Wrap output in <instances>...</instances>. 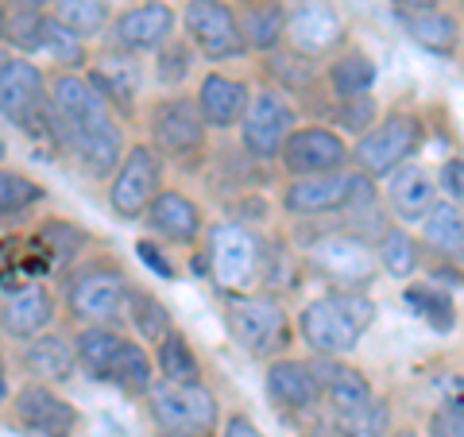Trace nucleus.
Listing matches in <instances>:
<instances>
[{
	"mask_svg": "<svg viewBox=\"0 0 464 437\" xmlns=\"http://www.w3.org/2000/svg\"><path fill=\"white\" fill-rule=\"evenodd\" d=\"M372 317H375L372 298L356 295V290H333V295L317 298L302 310L298 329H302V341L317 356H344L360 345Z\"/></svg>",
	"mask_w": 464,
	"mask_h": 437,
	"instance_id": "f257e3e1",
	"label": "nucleus"
},
{
	"mask_svg": "<svg viewBox=\"0 0 464 437\" xmlns=\"http://www.w3.org/2000/svg\"><path fill=\"white\" fill-rule=\"evenodd\" d=\"M213 279L228 295H248L259 279V240L244 225H217L209 237Z\"/></svg>",
	"mask_w": 464,
	"mask_h": 437,
	"instance_id": "f03ea898",
	"label": "nucleus"
},
{
	"mask_svg": "<svg viewBox=\"0 0 464 437\" xmlns=\"http://www.w3.org/2000/svg\"><path fill=\"white\" fill-rule=\"evenodd\" d=\"M314 380L322 387V395L329 399L333 414H348V411H360V406H368L375 395H372V384L360 375L356 368H348L341 364L337 356H317L314 364Z\"/></svg>",
	"mask_w": 464,
	"mask_h": 437,
	"instance_id": "6ab92c4d",
	"label": "nucleus"
},
{
	"mask_svg": "<svg viewBox=\"0 0 464 437\" xmlns=\"http://www.w3.org/2000/svg\"><path fill=\"white\" fill-rule=\"evenodd\" d=\"M128 317H132V325L140 329V337L151 341V345L167 341L170 333H174L170 310L155 295H132V298H128Z\"/></svg>",
	"mask_w": 464,
	"mask_h": 437,
	"instance_id": "72a5a7b5",
	"label": "nucleus"
},
{
	"mask_svg": "<svg viewBox=\"0 0 464 437\" xmlns=\"http://www.w3.org/2000/svg\"><path fill=\"white\" fill-rule=\"evenodd\" d=\"M228 329L248 353L271 356L286 345V314L275 298L264 295H237L228 306Z\"/></svg>",
	"mask_w": 464,
	"mask_h": 437,
	"instance_id": "423d86ee",
	"label": "nucleus"
},
{
	"mask_svg": "<svg viewBox=\"0 0 464 437\" xmlns=\"http://www.w3.org/2000/svg\"><path fill=\"white\" fill-rule=\"evenodd\" d=\"M286 35L302 54H325L333 47H341L344 24L325 0H306V5H298L295 12H290Z\"/></svg>",
	"mask_w": 464,
	"mask_h": 437,
	"instance_id": "a211bd4d",
	"label": "nucleus"
},
{
	"mask_svg": "<svg viewBox=\"0 0 464 437\" xmlns=\"http://www.w3.org/2000/svg\"><path fill=\"white\" fill-rule=\"evenodd\" d=\"M182 24L190 32L194 47L206 54V58H232V54H244L248 39H244V27L240 20L232 16V8L225 0H190L182 12Z\"/></svg>",
	"mask_w": 464,
	"mask_h": 437,
	"instance_id": "6e6552de",
	"label": "nucleus"
},
{
	"mask_svg": "<svg viewBox=\"0 0 464 437\" xmlns=\"http://www.w3.org/2000/svg\"><path fill=\"white\" fill-rule=\"evenodd\" d=\"M159 182H163V163L151 148H132L121 167H116L112 182H109V206L121 221H136L148 213V206L159 198Z\"/></svg>",
	"mask_w": 464,
	"mask_h": 437,
	"instance_id": "7ed1b4c3",
	"label": "nucleus"
},
{
	"mask_svg": "<svg viewBox=\"0 0 464 437\" xmlns=\"http://www.w3.org/2000/svg\"><path fill=\"white\" fill-rule=\"evenodd\" d=\"M39 198H43L39 182H32L27 174H16V170H0V217L24 213L27 206H35Z\"/></svg>",
	"mask_w": 464,
	"mask_h": 437,
	"instance_id": "ea45409f",
	"label": "nucleus"
},
{
	"mask_svg": "<svg viewBox=\"0 0 464 437\" xmlns=\"http://www.w3.org/2000/svg\"><path fill=\"white\" fill-rule=\"evenodd\" d=\"M136 256H140L155 275H163V279H174V275H179V271H174V264H170V256L159 252V244H151V240H140V244H136Z\"/></svg>",
	"mask_w": 464,
	"mask_h": 437,
	"instance_id": "de8ad7c7",
	"label": "nucleus"
},
{
	"mask_svg": "<svg viewBox=\"0 0 464 437\" xmlns=\"http://www.w3.org/2000/svg\"><path fill=\"white\" fill-rule=\"evenodd\" d=\"M155 364H159V372H163L167 384H201V364H198L194 348L182 333H170L167 341H159Z\"/></svg>",
	"mask_w": 464,
	"mask_h": 437,
	"instance_id": "c756f323",
	"label": "nucleus"
},
{
	"mask_svg": "<svg viewBox=\"0 0 464 437\" xmlns=\"http://www.w3.org/2000/svg\"><path fill=\"white\" fill-rule=\"evenodd\" d=\"M402 24H406V35H411L418 47L430 51V54H453L457 51V20L445 16V12L430 8V12H402Z\"/></svg>",
	"mask_w": 464,
	"mask_h": 437,
	"instance_id": "cd10ccee",
	"label": "nucleus"
},
{
	"mask_svg": "<svg viewBox=\"0 0 464 437\" xmlns=\"http://www.w3.org/2000/svg\"><path fill=\"white\" fill-rule=\"evenodd\" d=\"M8 399V384H5V375H0V403Z\"/></svg>",
	"mask_w": 464,
	"mask_h": 437,
	"instance_id": "5fc2aeb1",
	"label": "nucleus"
},
{
	"mask_svg": "<svg viewBox=\"0 0 464 437\" xmlns=\"http://www.w3.org/2000/svg\"><path fill=\"white\" fill-rule=\"evenodd\" d=\"M8 39L20 51H39L43 47V12H16L8 20Z\"/></svg>",
	"mask_w": 464,
	"mask_h": 437,
	"instance_id": "a19ab883",
	"label": "nucleus"
},
{
	"mask_svg": "<svg viewBox=\"0 0 464 437\" xmlns=\"http://www.w3.org/2000/svg\"><path fill=\"white\" fill-rule=\"evenodd\" d=\"M8 63H12V58H8V54H5V51H0V70H5V66H8Z\"/></svg>",
	"mask_w": 464,
	"mask_h": 437,
	"instance_id": "6e6d98bb",
	"label": "nucleus"
},
{
	"mask_svg": "<svg viewBox=\"0 0 464 437\" xmlns=\"http://www.w3.org/2000/svg\"><path fill=\"white\" fill-rule=\"evenodd\" d=\"M314 259H317V267H322L329 279H337L344 290H356V286L372 283L375 267H380V256H375L360 237H353V232L325 237L314 248Z\"/></svg>",
	"mask_w": 464,
	"mask_h": 437,
	"instance_id": "9b49d317",
	"label": "nucleus"
},
{
	"mask_svg": "<svg viewBox=\"0 0 464 437\" xmlns=\"http://www.w3.org/2000/svg\"><path fill=\"white\" fill-rule=\"evenodd\" d=\"M51 101H54V109L63 112L66 124H70V148H74V136H78V132H90V128L112 124L109 101L97 93V85H93L90 78L58 74V78L51 82Z\"/></svg>",
	"mask_w": 464,
	"mask_h": 437,
	"instance_id": "4468645a",
	"label": "nucleus"
},
{
	"mask_svg": "<svg viewBox=\"0 0 464 437\" xmlns=\"http://www.w3.org/2000/svg\"><path fill=\"white\" fill-rule=\"evenodd\" d=\"M380 264L391 275H395V279H411V275L418 271V244L406 237L402 228L383 232V240H380Z\"/></svg>",
	"mask_w": 464,
	"mask_h": 437,
	"instance_id": "58836bf2",
	"label": "nucleus"
},
{
	"mask_svg": "<svg viewBox=\"0 0 464 437\" xmlns=\"http://www.w3.org/2000/svg\"><path fill=\"white\" fill-rule=\"evenodd\" d=\"M43 93H47L43 70L35 63H27V58H12L0 70V116L5 121L27 124L43 109Z\"/></svg>",
	"mask_w": 464,
	"mask_h": 437,
	"instance_id": "2eb2a0df",
	"label": "nucleus"
},
{
	"mask_svg": "<svg viewBox=\"0 0 464 437\" xmlns=\"http://www.w3.org/2000/svg\"><path fill=\"white\" fill-rule=\"evenodd\" d=\"M422 237L433 252L464 264V209L460 206H433L422 221Z\"/></svg>",
	"mask_w": 464,
	"mask_h": 437,
	"instance_id": "c85d7f7f",
	"label": "nucleus"
},
{
	"mask_svg": "<svg viewBox=\"0 0 464 437\" xmlns=\"http://www.w3.org/2000/svg\"><path fill=\"white\" fill-rule=\"evenodd\" d=\"M290 132H295V105L283 97V93H256L248 101V112L240 121V136H244V148L256 159H279Z\"/></svg>",
	"mask_w": 464,
	"mask_h": 437,
	"instance_id": "0eeeda50",
	"label": "nucleus"
},
{
	"mask_svg": "<svg viewBox=\"0 0 464 437\" xmlns=\"http://www.w3.org/2000/svg\"><path fill=\"white\" fill-rule=\"evenodd\" d=\"M90 82L97 85V93L105 97L109 105H121L124 112H132L143 74L128 54H105V66H101L97 74H90Z\"/></svg>",
	"mask_w": 464,
	"mask_h": 437,
	"instance_id": "a878e982",
	"label": "nucleus"
},
{
	"mask_svg": "<svg viewBox=\"0 0 464 437\" xmlns=\"http://www.w3.org/2000/svg\"><path fill=\"white\" fill-rule=\"evenodd\" d=\"M372 121H375V101L368 93L344 97V105H341V124L344 128H353V132H364Z\"/></svg>",
	"mask_w": 464,
	"mask_h": 437,
	"instance_id": "37998d69",
	"label": "nucleus"
},
{
	"mask_svg": "<svg viewBox=\"0 0 464 437\" xmlns=\"http://www.w3.org/2000/svg\"><path fill=\"white\" fill-rule=\"evenodd\" d=\"M387 426H391V411L380 399H372L368 406H360V411L337 414L341 437H387Z\"/></svg>",
	"mask_w": 464,
	"mask_h": 437,
	"instance_id": "4c0bfd02",
	"label": "nucleus"
},
{
	"mask_svg": "<svg viewBox=\"0 0 464 437\" xmlns=\"http://www.w3.org/2000/svg\"><path fill=\"white\" fill-rule=\"evenodd\" d=\"M395 8L399 12H430V8H438V0H395Z\"/></svg>",
	"mask_w": 464,
	"mask_h": 437,
	"instance_id": "8fccbe9b",
	"label": "nucleus"
},
{
	"mask_svg": "<svg viewBox=\"0 0 464 437\" xmlns=\"http://www.w3.org/2000/svg\"><path fill=\"white\" fill-rule=\"evenodd\" d=\"M159 437H213L209 430H163Z\"/></svg>",
	"mask_w": 464,
	"mask_h": 437,
	"instance_id": "3c124183",
	"label": "nucleus"
},
{
	"mask_svg": "<svg viewBox=\"0 0 464 437\" xmlns=\"http://www.w3.org/2000/svg\"><path fill=\"white\" fill-rule=\"evenodd\" d=\"M267 395L283 411H310L322 399V387L314 380V368L302 360H275L267 368Z\"/></svg>",
	"mask_w": 464,
	"mask_h": 437,
	"instance_id": "4be33fe9",
	"label": "nucleus"
},
{
	"mask_svg": "<svg viewBox=\"0 0 464 437\" xmlns=\"http://www.w3.org/2000/svg\"><path fill=\"white\" fill-rule=\"evenodd\" d=\"M128 298H132V290H128L124 275L109 271V267H90L85 275H78L74 286H70V310L90 325L116 322V317L128 310Z\"/></svg>",
	"mask_w": 464,
	"mask_h": 437,
	"instance_id": "1a4fd4ad",
	"label": "nucleus"
},
{
	"mask_svg": "<svg viewBox=\"0 0 464 437\" xmlns=\"http://www.w3.org/2000/svg\"><path fill=\"white\" fill-rule=\"evenodd\" d=\"M329 85H333V93H337L341 101H344V97L368 93L372 85H375V66H372V58H364V54H344L341 63L329 66Z\"/></svg>",
	"mask_w": 464,
	"mask_h": 437,
	"instance_id": "473e14b6",
	"label": "nucleus"
},
{
	"mask_svg": "<svg viewBox=\"0 0 464 437\" xmlns=\"http://www.w3.org/2000/svg\"><path fill=\"white\" fill-rule=\"evenodd\" d=\"M186 74H190V54H186L182 47H163V54H159V78L170 82V85H179Z\"/></svg>",
	"mask_w": 464,
	"mask_h": 437,
	"instance_id": "a18cd8bd",
	"label": "nucleus"
},
{
	"mask_svg": "<svg viewBox=\"0 0 464 437\" xmlns=\"http://www.w3.org/2000/svg\"><path fill=\"white\" fill-rule=\"evenodd\" d=\"M221 437H264L256 426H252V418H244V414H232L228 422H225V433Z\"/></svg>",
	"mask_w": 464,
	"mask_h": 437,
	"instance_id": "09e8293b",
	"label": "nucleus"
},
{
	"mask_svg": "<svg viewBox=\"0 0 464 437\" xmlns=\"http://www.w3.org/2000/svg\"><path fill=\"white\" fill-rule=\"evenodd\" d=\"M395 437H418V433H411V430H406V433H395Z\"/></svg>",
	"mask_w": 464,
	"mask_h": 437,
	"instance_id": "4d7b16f0",
	"label": "nucleus"
},
{
	"mask_svg": "<svg viewBox=\"0 0 464 437\" xmlns=\"http://www.w3.org/2000/svg\"><path fill=\"white\" fill-rule=\"evenodd\" d=\"M151 132L167 155H194L206 143V116H201L198 101L170 97L151 112Z\"/></svg>",
	"mask_w": 464,
	"mask_h": 437,
	"instance_id": "ddd939ff",
	"label": "nucleus"
},
{
	"mask_svg": "<svg viewBox=\"0 0 464 437\" xmlns=\"http://www.w3.org/2000/svg\"><path fill=\"white\" fill-rule=\"evenodd\" d=\"M24 364L32 375H39V380L63 384L78 368V348L66 337H58V333H39V337H32V345H27Z\"/></svg>",
	"mask_w": 464,
	"mask_h": 437,
	"instance_id": "b1692460",
	"label": "nucleus"
},
{
	"mask_svg": "<svg viewBox=\"0 0 464 437\" xmlns=\"http://www.w3.org/2000/svg\"><path fill=\"white\" fill-rule=\"evenodd\" d=\"M387 198L402 221H426V213L433 209V182L418 167H399L387 179Z\"/></svg>",
	"mask_w": 464,
	"mask_h": 437,
	"instance_id": "393cba45",
	"label": "nucleus"
},
{
	"mask_svg": "<svg viewBox=\"0 0 464 437\" xmlns=\"http://www.w3.org/2000/svg\"><path fill=\"white\" fill-rule=\"evenodd\" d=\"M430 433H433V437H464V399L445 403L441 411L433 414Z\"/></svg>",
	"mask_w": 464,
	"mask_h": 437,
	"instance_id": "c03bdc74",
	"label": "nucleus"
},
{
	"mask_svg": "<svg viewBox=\"0 0 464 437\" xmlns=\"http://www.w3.org/2000/svg\"><path fill=\"white\" fill-rule=\"evenodd\" d=\"M54 16L66 27H74L82 39L105 32L109 20V0H54Z\"/></svg>",
	"mask_w": 464,
	"mask_h": 437,
	"instance_id": "c9c22d12",
	"label": "nucleus"
},
{
	"mask_svg": "<svg viewBox=\"0 0 464 437\" xmlns=\"http://www.w3.org/2000/svg\"><path fill=\"white\" fill-rule=\"evenodd\" d=\"M51 317H54V298L43 286H24L5 306V329L12 333V337H24V341L47 333Z\"/></svg>",
	"mask_w": 464,
	"mask_h": 437,
	"instance_id": "5701e85b",
	"label": "nucleus"
},
{
	"mask_svg": "<svg viewBox=\"0 0 464 437\" xmlns=\"http://www.w3.org/2000/svg\"><path fill=\"white\" fill-rule=\"evenodd\" d=\"M12 5H16V12H43L47 0H12Z\"/></svg>",
	"mask_w": 464,
	"mask_h": 437,
	"instance_id": "603ef678",
	"label": "nucleus"
},
{
	"mask_svg": "<svg viewBox=\"0 0 464 437\" xmlns=\"http://www.w3.org/2000/svg\"><path fill=\"white\" fill-rule=\"evenodd\" d=\"M121 333L116 329H109V325H85L82 333H78V364L90 375H105V368H109V360L116 356V348H121Z\"/></svg>",
	"mask_w": 464,
	"mask_h": 437,
	"instance_id": "2f4dec72",
	"label": "nucleus"
},
{
	"mask_svg": "<svg viewBox=\"0 0 464 437\" xmlns=\"http://www.w3.org/2000/svg\"><path fill=\"white\" fill-rule=\"evenodd\" d=\"M174 12L170 5H163V0H148V5L140 8H128L121 20H116L112 35L116 43H121L124 51H163L170 35H174Z\"/></svg>",
	"mask_w": 464,
	"mask_h": 437,
	"instance_id": "dca6fc26",
	"label": "nucleus"
},
{
	"mask_svg": "<svg viewBox=\"0 0 464 437\" xmlns=\"http://www.w3.org/2000/svg\"><path fill=\"white\" fill-rule=\"evenodd\" d=\"M16 422L35 437H74L78 411L47 384H27L16 391Z\"/></svg>",
	"mask_w": 464,
	"mask_h": 437,
	"instance_id": "9d476101",
	"label": "nucleus"
},
{
	"mask_svg": "<svg viewBox=\"0 0 464 437\" xmlns=\"http://www.w3.org/2000/svg\"><path fill=\"white\" fill-rule=\"evenodd\" d=\"M441 190L464 209V159H449L441 167Z\"/></svg>",
	"mask_w": 464,
	"mask_h": 437,
	"instance_id": "49530a36",
	"label": "nucleus"
},
{
	"mask_svg": "<svg viewBox=\"0 0 464 437\" xmlns=\"http://www.w3.org/2000/svg\"><path fill=\"white\" fill-rule=\"evenodd\" d=\"M51 54V63L58 66H82L85 63V47H82V35L74 27H66L58 16H43V47Z\"/></svg>",
	"mask_w": 464,
	"mask_h": 437,
	"instance_id": "f704fd0d",
	"label": "nucleus"
},
{
	"mask_svg": "<svg viewBox=\"0 0 464 437\" xmlns=\"http://www.w3.org/2000/svg\"><path fill=\"white\" fill-rule=\"evenodd\" d=\"M422 148V124L414 116H387L383 124H375L372 132L356 143V167L368 174V179H380V174L399 170L406 159Z\"/></svg>",
	"mask_w": 464,
	"mask_h": 437,
	"instance_id": "20e7f679",
	"label": "nucleus"
},
{
	"mask_svg": "<svg viewBox=\"0 0 464 437\" xmlns=\"http://www.w3.org/2000/svg\"><path fill=\"white\" fill-rule=\"evenodd\" d=\"M248 85L237 82V78H225V74H206L201 78V90H198V109L206 116L209 128H232L244 121L248 112Z\"/></svg>",
	"mask_w": 464,
	"mask_h": 437,
	"instance_id": "412c9836",
	"label": "nucleus"
},
{
	"mask_svg": "<svg viewBox=\"0 0 464 437\" xmlns=\"http://www.w3.org/2000/svg\"><path fill=\"white\" fill-rule=\"evenodd\" d=\"M286 12H283V5H252L248 8V16H244V39H248V47H256V51H275L279 47V39L286 35Z\"/></svg>",
	"mask_w": 464,
	"mask_h": 437,
	"instance_id": "7c9ffc66",
	"label": "nucleus"
},
{
	"mask_svg": "<svg viewBox=\"0 0 464 437\" xmlns=\"http://www.w3.org/2000/svg\"><path fill=\"white\" fill-rule=\"evenodd\" d=\"M356 190V174H306V179H295L286 186V209L298 213V217H314V213H329V209H341L353 201Z\"/></svg>",
	"mask_w": 464,
	"mask_h": 437,
	"instance_id": "f3484780",
	"label": "nucleus"
},
{
	"mask_svg": "<svg viewBox=\"0 0 464 437\" xmlns=\"http://www.w3.org/2000/svg\"><path fill=\"white\" fill-rule=\"evenodd\" d=\"M43 244H47V252H54L58 259H70L85 244V232L66 221H51V225H43Z\"/></svg>",
	"mask_w": 464,
	"mask_h": 437,
	"instance_id": "79ce46f5",
	"label": "nucleus"
},
{
	"mask_svg": "<svg viewBox=\"0 0 464 437\" xmlns=\"http://www.w3.org/2000/svg\"><path fill=\"white\" fill-rule=\"evenodd\" d=\"M406 302L414 306V314L418 317H426V322L433 325V329H453V302H449V295L445 290H438V286H430V283H418V286H406Z\"/></svg>",
	"mask_w": 464,
	"mask_h": 437,
	"instance_id": "e433bc0d",
	"label": "nucleus"
},
{
	"mask_svg": "<svg viewBox=\"0 0 464 437\" xmlns=\"http://www.w3.org/2000/svg\"><path fill=\"white\" fill-rule=\"evenodd\" d=\"M101 380L116 384L121 391H128V395L151 391L155 387V364L148 356V348L136 345V341H121V348H116V356L109 360V368Z\"/></svg>",
	"mask_w": 464,
	"mask_h": 437,
	"instance_id": "bb28decb",
	"label": "nucleus"
},
{
	"mask_svg": "<svg viewBox=\"0 0 464 437\" xmlns=\"http://www.w3.org/2000/svg\"><path fill=\"white\" fill-rule=\"evenodd\" d=\"M279 159L295 179H306V174L337 170L348 159V148L337 132H329V128H295Z\"/></svg>",
	"mask_w": 464,
	"mask_h": 437,
	"instance_id": "f8f14e48",
	"label": "nucleus"
},
{
	"mask_svg": "<svg viewBox=\"0 0 464 437\" xmlns=\"http://www.w3.org/2000/svg\"><path fill=\"white\" fill-rule=\"evenodd\" d=\"M0 35H8V12H5V5H0Z\"/></svg>",
	"mask_w": 464,
	"mask_h": 437,
	"instance_id": "864d4df0",
	"label": "nucleus"
},
{
	"mask_svg": "<svg viewBox=\"0 0 464 437\" xmlns=\"http://www.w3.org/2000/svg\"><path fill=\"white\" fill-rule=\"evenodd\" d=\"M159 430H217V395L201 384H159L148 391Z\"/></svg>",
	"mask_w": 464,
	"mask_h": 437,
	"instance_id": "39448f33",
	"label": "nucleus"
},
{
	"mask_svg": "<svg viewBox=\"0 0 464 437\" xmlns=\"http://www.w3.org/2000/svg\"><path fill=\"white\" fill-rule=\"evenodd\" d=\"M143 221H148L151 232H159V237L170 240V244H194L198 232H201L198 206L179 190H159V198L148 206V213H143Z\"/></svg>",
	"mask_w": 464,
	"mask_h": 437,
	"instance_id": "aec40b11",
	"label": "nucleus"
}]
</instances>
